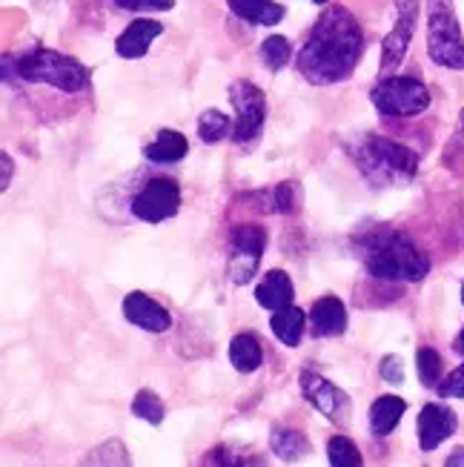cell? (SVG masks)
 I'll return each mask as SVG.
<instances>
[{
    "instance_id": "cell-21",
    "label": "cell",
    "mask_w": 464,
    "mask_h": 467,
    "mask_svg": "<svg viewBox=\"0 0 464 467\" xmlns=\"http://www.w3.org/2000/svg\"><path fill=\"white\" fill-rule=\"evenodd\" d=\"M227 356H230L232 370L241 373V376H250V373H255L261 368V364H264V348H261L258 336L250 333V330L232 336Z\"/></svg>"
},
{
    "instance_id": "cell-26",
    "label": "cell",
    "mask_w": 464,
    "mask_h": 467,
    "mask_svg": "<svg viewBox=\"0 0 464 467\" xmlns=\"http://www.w3.org/2000/svg\"><path fill=\"white\" fill-rule=\"evenodd\" d=\"M129 410H132L135 419L152 424V428H158V424L167 419V404H164V399H160V396H158L155 390H150V388H140V390L132 396Z\"/></svg>"
},
{
    "instance_id": "cell-37",
    "label": "cell",
    "mask_w": 464,
    "mask_h": 467,
    "mask_svg": "<svg viewBox=\"0 0 464 467\" xmlns=\"http://www.w3.org/2000/svg\"><path fill=\"white\" fill-rule=\"evenodd\" d=\"M310 4H315V6H327V4H333V0H310Z\"/></svg>"
},
{
    "instance_id": "cell-22",
    "label": "cell",
    "mask_w": 464,
    "mask_h": 467,
    "mask_svg": "<svg viewBox=\"0 0 464 467\" xmlns=\"http://www.w3.org/2000/svg\"><path fill=\"white\" fill-rule=\"evenodd\" d=\"M195 132H198V140L207 147H215V144H224V140H232V132H235V118L221 112L215 107L204 109L195 120Z\"/></svg>"
},
{
    "instance_id": "cell-32",
    "label": "cell",
    "mask_w": 464,
    "mask_h": 467,
    "mask_svg": "<svg viewBox=\"0 0 464 467\" xmlns=\"http://www.w3.org/2000/svg\"><path fill=\"white\" fill-rule=\"evenodd\" d=\"M436 393H438V399H445V401H450V399H464V361L459 364L456 370L445 373V379H441V384L436 388Z\"/></svg>"
},
{
    "instance_id": "cell-30",
    "label": "cell",
    "mask_w": 464,
    "mask_h": 467,
    "mask_svg": "<svg viewBox=\"0 0 464 467\" xmlns=\"http://www.w3.org/2000/svg\"><path fill=\"white\" fill-rule=\"evenodd\" d=\"M405 358L396 356V353H387L378 358V379L390 384V388H401L405 384Z\"/></svg>"
},
{
    "instance_id": "cell-38",
    "label": "cell",
    "mask_w": 464,
    "mask_h": 467,
    "mask_svg": "<svg viewBox=\"0 0 464 467\" xmlns=\"http://www.w3.org/2000/svg\"><path fill=\"white\" fill-rule=\"evenodd\" d=\"M461 307H464V281H461Z\"/></svg>"
},
{
    "instance_id": "cell-23",
    "label": "cell",
    "mask_w": 464,
    "mask_h": 467,
    "mask_svg": "<svg viewBox=\"0 0 464 467\" xmlns=\"http://www.w3.org/2000/svg\"><path fill=\"white\" fill-rule=\"evenodd\" d=\"M310 451H313V444L301 431H295V428H273L270 453L278 462H301L304 456H310Z\"/></svg>"
},
{
    "instance_id": "cell-34",
    "label": "cell",
    "mask_w": 464,
    "mask_h": 467,
    "mask_svg": "<svg viewBox=\"0 0 464 467\" xmlns=\"http://www.w3.org/2000/svg\"><path fill=\"white\" fill-rule=\"evenodd\" d=\"M445 464H448V467H464V448L450 451V456L445 459Z\"/></svg>"
},
{
    "instance_id": "cell-25",
    "label": "cell",
    "mask_w": 464,
    "mask_h": 467,
    "mask_svg": "<svg viewBox=\"0 0 464 467\" xmlns=\"http://www.w3.org/2000/svg\"><path fill=\"white\" fill-rule=\"evenodd\" d=\"M416 376L425 390H436L441 379H445V358H441V353L430 348V344L416 350Z\"/></svg>"
},
{
    "instance_id": "cell-13",
    "label": "cell",
    "mask_w": 464,
    "mask_h": 467,
    "mask_svg": "<svg viewBox=\"0 0 464 467\" xmlns=\"http://www.w3.org/2000/svg\"><path fill=\"white\" fill-rule=\"evenodd\" d=\"M120 313H124L127 324H132V327L144 330V333H152V336L170 333L175 324L172 313L164 307V304L140 290H132L124 296V301H120Z\"/></svg>"
},
{
    "instance_id": "cell-36",
    "label": "cell",
    "mask_w": 464,
    "mask_h": 467,
    "mask_svg": "<svg viewBox=\"0 0 464 467\" xmlns=\"http://www.w3.org/2000/svg\"><path fill=\"white\" fill-rule=\"evenodd\" d=\"M459 135L464 138V109H461V118H459Z\"/></svg>"
},
{
    "instance_id": "cell-17",
    "label": "cell",
    "mask_w": 464,
    "mask_h": 467,
    "mask_svg": "<svg viewBox=\"0 0 464 467\" xmlns=\"http://www.w3.org/2000/svg\"><path fill=\"white\" fill-rule=\"evenodd\" d=\"M140 155L152 167H175L190 155V140L180 130H160Z\"/></svg>"
},
{
    "instance_id": "cell-20",
    "label": "cell",
    "mask_w": 464,
    "mask_h": 467,
    "mask_svg": "<svg viewBox=\"0 0 464 467\" xmlns=\"http://www.w3.org/2000/svg\"><path fill=\"white\" fill-rule=\"evenodd\" d=\"M227 9L253 26H278L287 15V6L275 0H227Z\"/></svg>"
},
{
    "instance_id": "cell-10",
    "label": "cell",
    "mask_w": 464,
    "mask_h": 467,
    "mask_svg": "<svg viewBox=\"0 0 464 467\" xmlns=\"http://www.w3.org/2000/svg\"><path fill=\"white\" fill-rule=\"evenodd\" d=\"M396 20L393 29L381 40V55H378V78L393 75L401 69L405 57L410 52V44L416 37L418 15H421V0H393Z\"/></svg>"
},
{
    "instance_id": "cell-33",
    "label": "cell",
    "mask_w": 464,
    "mask_h": 467,
    "mask_svg": "<svg viewBox=\"0 0 464 467\" xmlns=\"http://www.w3.org/2000/svg\"><path fill=\"white\" fill-rule=\"evenodd\" d=\"M0 167H4V175H0V190H9L15 181V158L9 152H0Z\"/></svg>"
},
{
    "instance_id": "cell-9",
    "label": "cell",
    "mask_w": 464,
    "mask_h": 467,
    "mask_svg": "<svg viewBox=\"0 0 464 467\" xmlns=\"http://www.w3.org/2000/svg\"><path fill=\"white\" fill-rule=\"evenodd\" d=\"M230 107H232V118H235V132H232V144L238 147H255L261 132H264L267 124V115H270V104H267V95L261 89L255 80L250 78H238L230 84Z\"/></svg>"
},
{
    "instance_id": "cell-5",
    "label": "cell",
    "mask_w": 464,
    "mask_h": 467,
    "mask_svg": "<svg viewBox=\"0 0 464 467\" xmlns=\"http://www.w3.org/2000/svg\"><path fill=\"white\" fill-rule=\"evenodd\" d=\"M373 109L387 120H413L433 107L430 87L418 75H385L370 89Z\"/></svg>"
},
{
    "instance_id": "cell-15",
    "label": "cell",
    "mask_w": 464,
    "mask_h": 467,
    "mask_svg": "<svg viewBox=\"0 0 464 467\" xmlns=\"http://www.w3.org/2000/svg\"><path fill=\"white\" fill-rule=\"evenodd\" d=\"M307 321H310V336L313 338H338L347 333V304L338 296H321L310 304L307 310Z\"/></svg>"
},
{
    "instance_id": "cell-1",
    "label": "cell",
    "mask_w": 464,
    "mask_h": 467,
    "mask_svg": "<svg viewBox=\"0 0 464 467\" xmlns=\"http://www.w3.org/2000/svg\"><path fill=\"white\" fill-rule=\"evenodd\" d=\"M365 52L367 35L361 20L347 6L327 4L295 55V69L315 89L338 87L356 75Z\"/></svg>"
},
{
    "instance_id": "cell-31",
    "label": "cell",
    "mask_w": 464,
    "mask_h": 467,
    "mask_svg": "<svg viewBox=\"0 0 464 467\" xmlns=\"http://www.w3.org/2000/svg\"><path fill=\"white\" fill-rule=\"evenodd\" d=\"M112 4L120 12H144V15H160L175 9V0H112Z\"/></svg>"
},
{
    "instance_id": "cell-35",
    "label": "cell",
    "mask_w": 464,
    "mask_h": 467,
    "mask_svg": "<svg viewBox=\"0 0 464 467\" xmlns=\"http://www.w3.org/2000/svg\"><path fill=\"white\" fill-rule=\"evenodd\" d=\"M453 350L464 358V327L459 330V336H456V341H453Z\"/></svg>"
},
{
    "instance_id": "cell-3",
    "label": "cell",
    "mask_w": 464,
    "mask_h": 467,
    "mask_svg": "<svg viewBox=\"0 0 464 467\" xmlns=\"http://www.w3.org/2000/svg\"><path fill=\"white\" fill-rule=\"evenodd\" d=\"M345 150L356 170L376 190L407 187L418 175V164H421L418 152L410 144H405V140H396L390 135L361 132L353 140H347Z\"/></svg>"
},
{
    "instance_id": "cell-6",
    "label": "cell",
    "mask_w": 464,
    "mask_h": 467,
    "mask_svg": "<svg viewBox=\"0 0 464 467\" xmlns=\"http://www.w3.org/2000/svg\"><path fill=\"white\" fill-rule=\"evenodd\" d=\"M428 57L448 72H464V32L453 0H428Z\"/></svg>"
},
{
    "instance_id": "cell-24",
    "label": "cell",
    "mask_w": 464,
    "mask_h": 467,
    "mask_svg": "<svg viewBox=\"0 0 464 467\" xmlns=\"http://www.w3.org/2000/svg\"><path fill=\"white\" fill-rule=\"evenodd\" d=\"M295 49L290 44V37L284 35H267L264 40H261V47H258V57H261V64H264L270 72H281V69H287L293 60H295Z\"/></svg>"
},
{
    "instance_id": "cell-7",
    "label": "cell",
    "mask_w": 464,
    "mask_h": 467,
    "mask_svg": "<svg viewBox=\"0 0 464 467\" xmlns=\"http://www.w3.org/2000/svg\"><path fill=\"white\" fill-rule=\"evenodd\" d=\"M184 204V192H180V181L172 175H147L135 192L129 195V215L140 224L158 227L164 221H172Z\"/></svg>"
},
{
    "instance_id": "cell-2",
    "label": "cell",
    "mask_w": 464,
    "mask_h": 467,
    "mask_svg": "<svg viewBox=\"0 0 464 467\" xmlns=\"http://www.w3.org/2000/svg\"><path fill=\"white\" fill-rule=\"evenodd\" d=\"M353 255L373 281L390 287L421 284L433 270L430 253L405 227L393 224L361 227L353 235Z\"/></svg>"
},
{
    "instance_id": "cell-14",
    "label": "cell",
    "mask_w": 464,
    "mask_h": 467,
    "mask_svg": "<svg viewBox=\"0 0 464 467\" xmlns=\"http://www.w3.org/2000/svg\"><path fill=\"white\" fill-rule=\"evenodd\" d=\"M160 35H164V24H160V20H155L152 15H138L124 26V32L115 37V55L120 60L147 57Z\"/></svg>"
},
{
    "instance_id": "cell-18",
    "label": "cell",
    "mask_w": 464,
    "mask_h": 467,
    "mask_svg": "<svg viewBox=\"0 0 464 467\" xmlns=\"http://www.w3.org/2000/svg\"><path fill=\"white\" fill-rule=\"evenodd\" d=\"M407 413V401L396 396V393H381L367 410V428L376 439H387L396 433V428L401 424Z\"/></svg>"
},
{
    "instance_id": "cell-19",
    "label": "cell",
    "mask_w": 464,
    "mask_h": 467,
    "mask_svg": "<svg viewBox=\"0 0 464 467\" xmlns=\"http://www.w3.org/2000/svg\"><path fill=\"white\" fill-rule=\"evenodd\" d=\"M270 330L281 344H284V348L295 350L298 344L304 341L307 330H310L307 313L301 307H295V304H290V307H284V310H275L270 316Z\"/></svg>"
},
{
    "instance_id": "cell-16",
    "label": "cell",
    "mask_w": 464,
    "mask_h": 467,
    "mask_svg": "<svg viewBox=\"0 0 464 467\" xmlns=\"http://www.w3.org/2000/svg\"><path fill=\"white\" fill-rule=\"evenodd\" d=\"M255 304L267 313L284 310L290 304H295V284H293L290 273L275 267L261 275L255 284Z\"/></svg>"
},
{
    "instance_id": "cell-27",
    "label": "cell",
    "mask_w": 464,
    "mask_h": 467,
    "mask_svg": "<svg viewBox=\"0 0 464 467\" xmlns=\"http://www.w3.org/2000/svg\"><path fill=\"white\" fill-rule=\"evenodd\" d=\"M304 204V192H301L298 181H281L270 187V210L273 215H295Z\"/></svg>"
},
{
    "instance_id": "cell-4",
    "label": "cell",
    "mask_w": 464,
    "mask_h": 467,
    "mask_svg": "<svg viewBox=\"0 0 464 467\" xmlns=\"http://www.w3.org/2000/svg\"><path fill=\"white\" fill-rule=\"evenodd\" d=\"M4 72H15V80L26 87H46L67 98L92 92V72L84 60L49 47H29L20 55L6 52Z\"/></svg>"
},
{
    "instance_id": "cell-29",
    "label": "cell",
    "mask_w": 464,
    "mask_h": 467,
    "mask_svg": "<svg viewBox=\"0 0 464 467\" xmlns=\"http://www.w3.org/2000/svg\"><path fill=\"white\" fill-rule=\"evenodd\" d=\"M80 464H132V456L127 451V444L120 439H109L104 444H98L95 451H89Z\"/></svg>"
},
{
    "instance_id": "cell-8",
    "label": "cell",
    "mask_w": 464,
    "mask_h": 467,
    "mask_svg": "<svg viewBox=\"0 0 464 467\" xmlns=\"http://www.w3.org/2000/svg\"><path fill=\"white\" fill-rule=\"evenodd\" d=\"M267 227L258 221H241L227 233V278L235 287H247L261 273V258L267 253Z\"/></svg>"
},
{
    "instance_id": "cell-11",
    "label": "cell",
    "mask_w": 464,
    "mask_h": 467,
    "mask_svg": "<svg viewBox=\"0 0 464 467\" xmlns=\"http://www.w3.org/2000/svg\"><path fill=\"white\" fill-rule=\"evenodd\" d=\"M298 390L318 416H325L327 421H333L335 428H347L353 401L335 381H330L325 373L304 368L298 373Z\"/></svg>"
},
{
    "instance_id": "cell-12",
    "label": "cell",
    "mask_w": 464,
    "mask_h": 467,
    "mask_svg": "<svg viewBox=\"0 0 464 467\" xmlns=\"http://www.w3.org/2000/svg\"><path fill=\"white\" fill-rule=\"evenodd\" d=\"M459 431V416L450 404L445 401H428L425 408L418 410L416 419V439H418V451L421 453H433L438 451L448 439H453Z\"/></svg>"
},
{
    "instance_id": "cell-28",
    "label": "cell",
    "mask_w": 464,
    "mask_h": 467,
    "mask_svg": "<svg viewBox=\"0 0 464 467\" xmlns=\"http://www.w3.org/2000/svg\"><path fill=\"white\" fill-rule=\"evenodd\" d=\"M327 464L330 467H361L365 464V456H361L358 444L350 436L335 433L327 439Z\"/></svg>"
}]
</instances>
